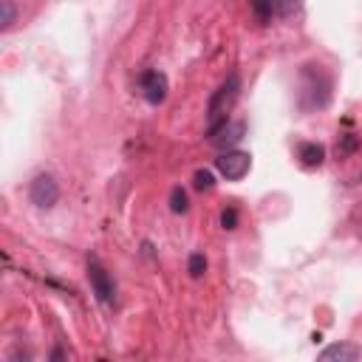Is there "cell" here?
Masks as SVG:
<instances>
[{"mask_svg":"<svg viewBox=\"0 0 362 362\" xmlns=\"http://www.w3.org/2000/svg\"><path fill=\"white\" fill-rule=\"evenodd\" d=\"M238 93H240V77L229 74L218 85V91L210 96V105H207V131H210V136L218 131L224 122H229V111L238 102Z\"/></svg>","mask_w":362,"mask_h":362,"instance_id":"1","label":"cell"},{"mask_svg":"<svg viewBox=\"0 0 362 362\" xmlns=\"http://www.w3.org/2000/svg\"><path fill=\"white\" fill-rule=\"evenodd\" d=\"M29 199H32V204L40 207V210H52V207L60 201V184H57V179H54L52 173L34 176V181H32V187H29Z\"/></svg>","mask_w":362,"mask_h":362,"instance_id":"2","label":"cell"},{"mask_svg":"<svg viewBox=\"0 0 362 362\" xmlns=\"http://www.w3.org/2000/svg\"><path fill=\"white\" fill-rule=\"evenodd\" d=\"M215 167H218V173L227 179V181H240L249 167H252V156L244 153V150H224L218 159H215Z\"/></svg>","mask_w":362,"mask_h":362,"instance_id":"3","label":"cell"},{"mask_svg":"<svg viewBox=\"0 0 362 362\" xmlns=\"http://www.w3.org/2000/svg\"><path fill=\"white\" fill-rule=\"evenodd\" d=\"M249 6L260 23H272L275 17H292L300 9L297 0H249Z\"/></svg>","mask_w":362,"mask_h":362,"instance_id":"4","label":"cell"},{"mask_svg":"<svg viewBox=\"0 0 362 362\" xmlns=\"http://www.w3.org/2000/svg\"><path fill=\"white\" fill-rule=\"evenodd\" d=\"M88 280H91V289H93L96 300H100L102 306H113V300H116V286H113L111 275L96 260L88 263Z\"/></svg>","mask_w":362,"mask_h":362,"instance_id":"5","label":"cell"},{"mask_svg":"<svg viewBox=\"0 0 362 362\" xmlns=\"http://www.w3.org/2000/svg\"><path fill=\"white\" fill-rule=\"evenodd\" d=\"M167 91H170V85H167V77L161 71H144L142 74V93L150 105H161L167 100Z\"/></svg>","mask_w":362,"mask_h":362,"instance_id":"6","label":"cell"},{"mask_svg":"<svg viewBox=\"0 0 362 362\" xmlns=\"http://www.w3.org/2000/svg\"><path fill=\"white\" fill-rule=\"evenodd\" d=\"M210 139H212V144H218V148H229V144L244 139V122H224Z\"/></svg>","mask_w":362,"mask_h":362,"instance_id":"7","label":"cell"},{"mask_svg":"<svg viewBox=\"0 0 362 362\" xmlns=\"http://www.w3.org/2000/svg\"><path fill=\"white\" fill-rule=\"evenodd\" d=\"M297 159L306 164V167H320L326 161V148L317 142H303L297 148Z\"/></svg>","mask_w":362,"mask_h":362,"instance_id":"8","label":"cell"},{"mask_svg":"<svg viewBox=\"0 0 362 362\" xmlns=\"http://www.w3.org/2000/svg\"><path fill=\"white\" fill-rule=\"evenodd\" d=\"M320 359L323 362H331V359H359V348H354V346H328L323 354H320Z\"/></svg>","mask_w":362,"mask_h":362,"instance_id":"9","label":"cell"},{"mask_svg":"<svg viewBox=\"0 0 362 362\" xmlns=\"http://www.w3.org/2000/svg\"><path fill=\"white\" fill-rule=\"evenodd\" d=\"M170 210H173L176 215H181V212H187V210H190L187 192H184L181 187H173V190H170Z\"/></svg>","mask_w":362,"mask_h":362,"instance_id":"10","label":"cell"},{"mask_svg":"<svg viewBox=\"0 0 362 362\" xmlns=\"http://www.w3.org/2000/svg\"><path fill=\"white\" fill-rule=\"evenodd\" d=\"M187 272H190V278H201L207 272V258L201 252H192L187 260Z\"/></svg>","mask_w":362,"mask_h":362,"instance_id":"11","label":"cell"},{"mask_svg":"<svg viewBox=\"0 0 362 362\" xmlns=\"http://www.w3.org/2000/svg\"><path fill=\"white\" fill-rule=\"evenodd\" d=\"M357 150H359V136H354V133H346L340 139V144H337V153H340V156H351Z\"/></svg>","mask_w":362,"mask_h":362,"instance_id":"12","label":"cell"},{"mask_svg":"<svg viewBox=\"0 0 362 362\" xmlns=\"http://www.w3.org/2000/svg\"><path fill=\"white\" fill-rule=\"evenodd\" d=\"M192 184H196V190H201V192H210L215 187V179H212L210 170H199L196 176H192Z\"/></svg>","mask_w":362,"mask_h":362,"instance_id":"13","label":"cell"},{"mask_svg":"<svg viewBox=\"0 0 362 362\" xmlns=\"http://www.w3.org/2000/svg\"><path fill=\"white\" fill-rule=\"evenodd\" d=\"M221 224H224V229H235L238 227V212H235V207H227L221 212Z\"/></svg>","mask_w":362,"mask_h":362,"instance_id":"14","label":"cell"},{"mask_svg":"<svg viewBox=\"0 0 362 362\" xmlns=\"http://www.w3.org/2000/svg\"><path fill=\"white\" fill-rule=\"evenodd\" d=\"M12 23H14V3L12 0H3V32L12 29Z\"/></svg>","mask_w":362,"mask_h":362,"instance_id":"15","label":"cell"}]
</instances>
